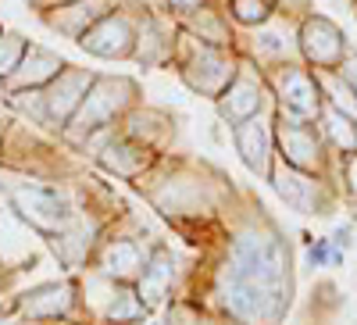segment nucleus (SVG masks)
I'll use <instances>...</instances> for the list:
<instances>
[{
    "label": "nucleus",
    "instance_id": "nucleus-28",
    "mask_svg": "<svg viewBox=\"0 0 357 325\" xmlns=\"http://www.w3.org/2000/svg\"><path fill=\"white\" fill-rule=\"evenodd\" d=\"M343 183H347V193L357 200V154L343 158Z\"/></svg>",
    "mask_w": 357,
    "mask_h": 325
},
{
    "label": "nucleus",
    "instance_id": "nucleus-9",
    "mask_svg": "<svg viewBox=\"0 0 357 325\" xmlns=\"http://www.w3.org/2000/svg\"><path fill=\"white\" fill-rule=\"evenodd\" d=\"M11 204L18 208V215L29 222V225H36L40 232H65L68 222H72V208H68V200L50 190V186H33V183H22V186H11Z\"/></svg>",
    "mask_w": 357,
    "mask_h": 325
},
{
    "label": "nucleus",
    "instance_id": "nucleus-6",
    "mask_svg": "<svg viewBox=\"0 0 357 325\" xmlns=\"http://www.w3.org/2000/svg\"><path fill=\"white\" fill-rule=\"evenodd\" d=\"M268 183H272V190L301 215H321L325 208H329V200H333V190H329V179H325V175L301 172V168L286 165L282 158H275Z\"/></svg>",
    "mask_w": 357,
    "mask_h": 325
},
{
    "label": "nucleus",
    "instance_id": "nucleus-1",
    "mask_svg": "<svg viewBox=\"0 0 357 325\" xmlns=\"http://www.w3.org/2000/svg\"><path fill=\"white\" fill-rule=\"evenodd\" d=\"M218 293L243 325H275L289 304V247L272 225H250L229 243Z\"/></svg>",
    "mask_w": 357,
    "mask_h": 325
},
{
    "label": "nucleus",
    "instance_id": "nucleus-11",
    "mask_svg": "<svg viewBox=\"0 0 357 325\" xmlns=\"http://www.w3.org/2000/svg\"><path fill=\"white\" fill-rule=\"evenodd\" d=\"M93 72L89 68H75V65H65L61 72H57L47 86H43V104H47V118L54 129H65L68 118L79 111L86 90L93 86Z\"/></svg>",
    "mask_w": 357,
    "mask_h": 325
},
{
    "label": "nucleus",
    "instance_id": "nucleus-26",
    "mask_svg": "<svg viewBox=\"0 0 357 325\" xmlns=\"http://www.w3.org/2000/svg\"><path fill=\"white\" fill-rule=\"evenodd\" d=\"M139 315H143V301H139V293H132V289L118 293V301H114L111 311H107L111 322H132V318H139Z\"/></svg>",
    "mask_w": 357,
    "mask_h": 325
},
{
    "label": "nucleus",
    "instance_id": "nucleus-29",
    "mask_svg": "<svg viewBox=\"0 0 357 325\" xmlns=\"http://www.w3.org/2000/svg\"><path fill=\"white\" fill-rule=\"evenodd\" d=\"M204 4H207V0H168V8H172V15H178V18H186V15L200 11Z\"/></svg>",
    "mask_w": 357,
    "mask_h": 325
},
{
    "label": "nucleus",
    "instance_id": "nucleus-20",
    "mask_svg": "<svg viewBox=\"0 0 357 325\" xmlns=\"http://www.w3.org/2000/svg\"><path fill=\"white\" fill-rule=\"evenodd\" d=\"M318 129H321L325 143H329V151H336L340 158L357 154V122H354V118H347L343 111H336V107H329V104H321Z\"/></svg>",
    "mask_w": 357,
    "mask_h": 325
},
{
    "label": "nucleus",
    "instance_id": "nucleus-27",
    "mask_svg": "<svg viewBox=\"0 0 357 325\" xmlns=\"http://www.w3.org/2000/svg\"><path fill=\"white\" fill-rule=\"evenodd\" d=\"M336 75H340V79L350 86V90L357 93V50H354V47L343 54V61L336 65Z\"/></svg>",
    "mask_w": 357,
    "mask_h": 325
},
{
    "label": "nucleus",
    "instance_id": "nucleus-31",
    "mask_svg": "<svg viewBox=\"0 0 357 325\" xmlns=\"http://www.w3.org/2000/svg\"><path fill=\"white\" fill-rule=\"evenodd\" d=\"M57 4H68V0H57Z\"/></svg>",
    "mask_w": 357,
    "mask_h": 325
},
{
    "label": "nucleus",
    "instance_id": "nucleus-13",
    "mask_svg": "<svg viewBox=\"0 0 357 325\" xmlns=\"http://www.w3.org/2000/svg\"><path fill=\"white\" fill-rule=\"evenodd\" d=\"M257 68H272L282 61H301V50H296V33H289V25L279 22L275 15L250 29V57Z\"/></svg>",
    "mask_w": 357,
    "mask_h": 325
},
{
    "label": "nucleus",
    "instance_id": "nucleus-16",
    "mask_svg": "<svg viewBox=\"0 0 357 325\" xmlns=\"http://www.w3.org/2000/svg\"><path fill=\"white\" fill-rule=\"evenodd\" d=\"M114 8V0H68V4H54L43 11V22L68 40H79L97 18H104Z\"/></svg>",
    "mask_w": 357,
    "mask_h": 325
},
{
    "label": "nucleus",
    "instance_id": "nucleus-24",
    "mask_svg": "<svg viewBox=\"0 0 357 325\" xmlns=\"http://www.w3.org/2000/svg\"><path fill=\"white\" fill-rule=\"evenodd\" d=\"M275 15V0H229V18L243 29H254Z\"/></svg>",
    "mask_w": 357,
    "mask_h": 325
},
{
    "label": "nucleus",
    "instance_id": "nucleus-12",
    "mask_svg": "<svg viewBox=\"0 0 357 325\" xmlns=\"http://www.w3.org/2000/svg\"><path fill=\"white\" fill-rule=\"evenodd\" d=\"M232 139H236V151H240L243 165L257 175V179L268 183L279 151H275V129L264 122V114H254V118H247V122L232 126Z\"/></svg>",
    "mask_w": 357,
    "mask_h": 325
},
{
    "label": "nucleus",
    "instance_id": "nucleus-10",
    "mask_svg": "<svg viewBox=\"0 0 357 325\" xmlns=\"http://www.w3.org/2000/svg\"><path fill=\"white\" fill-rule=\"evenodd\" d=\"M86 54L93 57H107V61H126L132 57V47H136V22L126 15V11H107L104 18H97L86 33L75 40Z\"/></svg>",
    "mask_w": 357,
    "mask_h": 325
},
{
    "label": "nucleus",
    "instance_id": "nucleus-4",
    "mask_svg": "<svg viewBox=\"0 0 357 325\" xmlns=\"http://www.w3.org/2000/svg\"><path fill=\"white\" fill-rule=\"evenodd\" d=\"M264 82H268V93L275 97V111L304 118V122H318L325 97L318 90L314 68H307L304 61H282L264 68Z\"/></svg>",
    "mask_w": 357,
    "mask_h": 325
},
{
    "label": "nucleus",
    "instance_id": "nucleus-7",
    "mask_svg": "<svg viewBox=\"0 0 357 325\" xmlns=\"http://www.w3.org/2000/svg\"><path fill=\"white\" fill-rule=\"evenodd\" d=\"M268 97H272V93H268L264 72L243 57L240 72H236L232 82L215 97V104H218V114L225 118L229 126H240V122H247V118H254V114H264Z\"/></svg>",
    "mask_w": 357,
    "mask_h": 325
},
{
    "label": "nucleus",
    "instance_id": "nucleus-2",
    "mask_svg": "<svg viewBox=\"0 0 357 325\" xmlns=\"http://www.w3.org/2000/svg\"><path fill=\"white\" fill-rule=\"evenodd\" d=\"M172 61L178 65V75H183V82L190 86L193 93L215 100L232 82V75L240 72L243 57L236 54L232 47H211V43H204V40H197L190 33H178Z\"/></svg>",
    "mask_w": 357,
    "mask_h": 325
},
{
    "label": "nucleus",
    "instance_id": "nucleus-22",
    "mask_svg": "<svg viewBox=\"0 0 357 325\" xmlns=\"http://www.w3.org/2000/svg\"><path fill=\"white\" fill-rule=\"evenodd\" d=\"M172 275H175L172 257H168L165 250H158L151 261L143 264V272H139V301H143V297H146V301L165 297V289L172 286Z\"/></svg>",
    "mask_w": 357,
    "mask_h": 325
},
{
    "label": "nucleus",
    "instance_id": "nucleus-14",
    "mask_svg": "<svg viewBox=\"0 0 357 325\" xmlns=\"http://www.w3.org/2000/svg\"><path fill=\"white\" fill-rule=\"evenodd\" d=\"M97 161H100L111 175H118V179H143V175L154 168L158 154H154L146 143H139V139H132V136H126V133H114V136L104 143V151L97 154Z\"/></svg>",
    "mask_w": 357,
    "mask_h": 325
},
{
    "label": "nucleus",
    "instance_id": "nucleus-5",
    "mask_svg": "<svg viewBox=\"0 0 357 325\" xmlns=\"http://www.w3.org/2000/svg\"><path fill=\"white\" fill-rule=\"evenodd\" d=\"M272 129H275V151L286 165L329 179V143H325L318 122H304V118L275 111Z\"/></svg>",
    "mask_w": 357,
    "mask_h": 325
},
{
    "label": "nucleus",
    "instance_id": "nucleus-18",
    "mask_svg": "<svg viewBox=\"0 0 357 325\" xmlns=\"http://www.w3.org/2000/svg\"><path fill=\"white\" fill-rule=\"evenodd\" d=\"M143 264H146V257H143V250H139L136 240H111L104 247V254H100L104 275H114V279H122V282L136 279L143 272Z\"/></svg>",
    "mask_w": 357,
    "mask_h": 325
},
{
    "label": "nucleus",
    "instance_id": "nucleus-3",
    "mask_svg": "<svg viewBox=\"0 0 357 325\" xmlns=\"http://www.w3.org/2000/svg\"><path fill=\"white\" fill-rule=\"evenodd\" d=\"M136 82L126 79V75H97L93 86L86 90L79 111L68 118V126L61 129L65 139L72 143H82L93 129H104V126H118L122 118L136 107Z\"/></svg>",
    "mask_w": 357,
    "mask_h": 325
},
{
    "label": "nucleus",
    "instance_id": "nucleus-17",
    "mask_svg": "<svg viewBox=\"0 0 357 325\" xmlns=\"http://www.w3.org/2000/svg\"><path fill=\"white\" fill-rule=\"evenodd\" d=\"M172 54H175V29H168L158 15H146L143 22H136V47H132L136 61L154 68L172 61Z\"/></svg>",
    "mask_w": 357,
    "mask_h": 325
},
{
    "label": "nucleus",
    "instance_id": "nucleus-25",
    "mask_svg": "<svg viewBox=\"0 0 357 325\" xmlns=\"http://www.w3.org/2000/svg\"><path fill=\"white\" fill-rule=\"evenodd\" d=\"M25 47H29V40H22L18 33H0V86H4V79L18 68Z\"/></svg>",
    "mask_w": 357,
    "mask_h": 325
},
{
    "label": "nucleus",
    "instance_id": "nucleus-21",
    "mask_svg": "<svg viewBox=\"0 0 357 325\" xmlns=\"http://www.w3.org/2000/svg\"><path fill=\"white\" fill-rule=\"evenodd\" d=\"M314 79H318V90H321L325 104L343 111L347 118H354V122H357V93L336 75V68H314Z\"/></svg>",
    "mask_w": 357,
    "mask_h": 325
},
{
    "label": "nucleus",
    "instance_id": "nucleus-30",
    "mask_svg": "<svg viewBox=\"0 0 357 325\" xmlns=\"http://www.w3.org/2000/svg\"><path fill=\"white\" fill-rule=\"evenodd\" d=\"M325 261H329V243H318V247H311V264H325Z\"/></svg>",
    "mask_w": 357,
    "mask_h": 325
},
{
    "label": "nucleus",
    "instance_id": "nucleus-8",
    "mask_svg": "<svg viewBox=\"0 0 357 325\" xmlns=\"http://www.w3.org/2000/svg\"><path fill=\"white\" fill-rule=\"evenodd\" d=\"M296 50L307 68H336L350 50L347 33L325 15H307L296 29Z\"/></svg>",
    "mask_w": 357,
    "mask_h": 325
},
{
    "label": "nucleus",
    "instance_id": "nucleus-15",
    "mask_svg": "<svg viewBox=\"0 0 357 325\" xmlns=\"http://www.w3.org/2000/svg\"><path fill=\"white\" fill-rule=\"evenodd\" d=\"M65 68V61L57 57L54 50L47 47H36V43H29L25 54H22V61L18 68L4 79V90L8 93H18V90H43V86Z\"/></svg>",
    "mask_w": 357,
    "mask_h": 325
},
{
    "label": "nucleus",
    "instance_id": "nucleus-23",
    "mask_svg": "<svg viewBox=\"0 0 357 325\" xmlns=\"http://www.w3.org/2000/svg\"><path fill=\"white\" fill-rule=\"evenodd\" d=\"M68 304H72V289L68 286H47V289L29 293L25 311L29 315H61Z\"/></svg>",
    "mask_w": 357,
    "mask_h": 325
},
{
    "label": "nucleus",
    "instance_id": "nucleus-19",
    "mask_svg": "<svg viewBox=\"0 0 357 325\" xmlns=\"http://www.w3.org/2000/svg\"><path fill=\"white\" fill-rule=\"evenodd\" d=\"M183 33L204 40V43H211V47H232V29H229V15L225 11H215L211 4H204L200 11L186 15L183 18Z\"/></svg>",
    "mask_w": 357,
    "mask_h": 325
}]
</instances>
